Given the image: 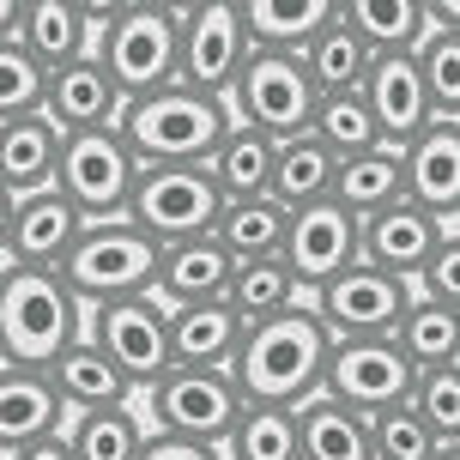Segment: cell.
Returning <instances> with one entry per match:
<instances>
[{
  "label": "cell",
  "mask_w": 460,
  "mask_h": 460,
  "mask_svg": "<svg viewBox=\"0 0 460 460\" xmlns=\"http://www.w3.org/2000/svg\"><path fill=\"white\" fill-rule=\"evenodd\" d=\"M327 364H333V333L303 303V309L279 315V322L249 327L230 376H236L249 406H291L297 412V406H309L327 388Z\"/></svg>",
  "instance_id": "1"
},
{
  "label": "cell",
  "mask_w": 460,
  "mask_h": 460,
  "mask_svg": "<svg viewBox=\"0 0 460 460\" xmlns=\"http://www.w3.org/2000/svg\"><path fill=\"white\" fill-rule=\"evenodd\" d=\"M85 303L67 291V279L49 267H13L0 291V358L6 369H49L67 358V345L85 340Z\"/></svg>",
  "instance_id": "2"
},
{
  "label": "cell",
  "mask_w": 460,
  "mask_h": 460,
  "mask_svg": "<svg viewBox=\"0 0 460 460\" xmlns=\"http://www.w3.org/2000/svg\"><path fill=\"white\" fill-rule=\"evenodd\" d=\"M92 24H97L92 55L115 79L121 103L176 85V73H182V6H164V0L92 6Z\"/></svg>",
  "instance_id": "3"
},
{
  "label": "cell",
  "mask_w": 460,
  "mask_h": 460,
  "mask_svg": "<svg viewBox=\"0 0 460 460\" xmlns=\"http://www.w3.org/2000/svg\"><path fill=\"white\" fill-rule=\"evenodd\" d=\"M121 139L134 146L139 164H207L225 134L236 128L225 97H200L188 85H164L152 97L121 103Z\"/></svg>",
  "instance_id": "4"
},
{
  "label": "cell",
  "mask_w": 460,
  "mask_h": 460,
  "mask_svg": "<svg viewBox=\"0 0 460 460\" xmlns=\"http://www.w3.org/2000/svg\"><path fill=\"white\" fill-rule=\"evenodd\" d=\"M158 254L164 249L146 230H134L128 218H110V225H85V236L61 261V279L85 309H103V303L158 291Z\"/></svg>",
  "instance_id": "5"
},
{
  "label": "cell",
  "mask_w": 460,
  "mask_h": 460,
  "mask_svg": "<svg viewBox=\"0 0 460 460\" xmlns=\"http://www.w3.org/2000/svg\"><path fill=\"white\" fill-rule=\"evenodd\" d=\"M218 218H225V194L207 176V164H146L139 170V188L128 200V225L146 230L158 249L212 236Z\"/></svg>",
  "instance_id": "6"
},
{
  "label": "cell",
  "mask_w": 460,
  "mask_h": 460,
  "mask_svg": "<svg viewBox=\"0 0 460 460\" xmlns=\"http://www.w3.org/2000/svg\"><path fill=\"white\" fill-rule=\"evenodd\" d=\"M134 146L121 139V128H103V134H73L61 139V170H55V188L67 194V207L85 218V225H110V218H128V200L139 188Z\"/></svg>",
  "instance_id": "7"
},
{
  "label": "cell",
  "mask_w": 460,
  "mask_h": 460,
  "mask_svg": "<svg viewBox=\"0 0 460 460\" xmlns=\"http://www.w3.org/2000/svg\"><path fill=\"white\" fill-rule=\"evenodd\" d=\"M243 412H249V400H243L230 369H170L158 388H146L152 430L182 442H207V448H225L230 430L243 424Z\"/></svg>",
  "instance_id": "8"
},
{
  "label": "cell",
  "mask_w": 460,
  "mask_h": 460,
  "mask_svg": "<svg viewBox=\"0 0 460 460\" xmlns=\"http://www.w3.org/2000/svg\"><path fill=\"white\" fill-rule=\"evenodd\" d=\"M315 103H322V92L309 85L303 55H261V49L249 55V67H243L236 92H230L236 128H254V134H267L273 146L309 134Z\"/></svg>",
  "instance_id": "9"
},
{
  "label": "cell",
  "mask_w": 460,
  "mask_h": 460,
  "mask_svg": "<svg viewBox=\"0 0 460 460\" xmlns=\"http://www.w3.org/2000/svg\"><path fill=\"white\" fill-rule=\"evenodd\" d=\"M85 333L115 358V369L134 382V394L158 388L164 376L176 369V358H170V303H164L158 291L92 309V327H85Z\"/></svg>",
  "instance_id": "10"
},
{
  "label": "cell",
  "mask_w": 460,
  "mask_h": 460,
  "mask_svg": "<svg viewBox=\"0 0 460 460\" xmlns=\"http://www.w3.org/2000/svg\"><path fill=\"white\" fill-rule=\"evenodd\" d=\"M412 297H418L412 285H400V279H388L382 267L358 261V267H345L333 285H322V291L309 297V309L322 315L333 345L340 340H394L400 322H406V309H412Z\"/></svg>",
  "instance_id": "11"
},
{
  "label": "cell",
  "mask_w": 460,
  "mask_h": 460,
  "mask_svg": "<svg viewBox=\"0 0 460 460\" xmlns=\"http://www.w3.org/2000/svg\"><path fill=\"white\" fill-rule=\"evenodd\" d=\"M249 31H243V13L236 0H200V6H182V73L176 85L200 97H225L236 92V79L249 67Z\"/></svg>",
  "instance_id": "12"
},
{
  "label": "cell",
  "mask_w": 460,
  "mask_h": 460,
  "mask_svg": "<svg viewBox=\"0 0 460 460\" xmlns=\"http://www.w3.org/2000/svg\"><path fill=\"white\" fill-rule=\"evenodd\" d=\"M418 388V369L406 364V351L394 340H340L333 345V364H327V400H340L351 412H388V406H406Z\"/></svg>",
  "instance_id": "13"
},
{
  "label": "cell",
  "mask_w": 460,
  "mask_h": 460,
  "mask_svg": "<svg viewBox=\"0 0 460 460\" xmlns=\"http://www.w3.org/2000/svg\"><path fill=\"white\" fill-rule=\"evenodd\" d=\"M364 261V218H351L340 200H322L309 212H291V236H285V267L297 273L303 297H315L322 285Z\"/></svg>",
  "instance_id": "14"
},
{
  "label": "cell",
  "mask_w": 460,
  "mask_h": 460,
  "mask_svg": "<svg viewBox=\"0 0 460 460\" xmlns=\"http://www.w3.org/2000/svg\"><path fill=\"white\" fill-rule=\"evenodd\" d=\"M448 230H455V225H442V218H430L424 207L400 200V207L364 218V261L418 291V279H424V267L437 261V249H442Z\"/></svg>",
  "instance_id": "15"
},
{
  "label": "cell",
  "mask_w": 460,
  "mask_h": 460,
  "mask_svg": "<svg viewBox=\"0 0 460 460\" xmlns=\"http://www.w3.org/2000/svg\"><path fill=\"white\" fill-rule=\"evenodd\" d=\"M364 103L382 128V146L406 152L418 134H430V92H424V73H418V55H382L364 79Z\"/></svg>",
  "instance_id": "16"
},
{
  "label": "cell",
  "mask_w": 460,
  "mask_h": 460,
  "mask_svg": "<svg viewBox=\"0 0 460 460\" xmlns=\"http://www.w3.org/2000/svg\"><path fill=\"white\" fill-rule=\"evenodd\" d=\"M79 236H85V218L67 207L61 188H43V194H24L19 207H13L6 261L13 267H49V273H61V261L73 254Z\"/></svg>",
  "instance_id": "17"
},
{
  "label": "cell",
  "mask_w": 460,
  "mask_h": 460,
  "mask_svg": "<svg viewBox=\"0 0 460 460\" xmlns=\"http://www.w3.org/2000/svg\"><path fill=\"white\" fill-rule=\"evenodd\" d=\"M43 115L55 121V134L73 139V134H103L121 121V92L115 79L103 73L97 55L73 61V67H55L49 73V92H43Z\"/></svg>",
  "instance_id": "18"
},
{
  "label": "cell",
  "mask_w": 460,
  "mask_h": 460,
  "mask_svg": "<svg viewBox=\"0 0 460 460\" xmlns=\"http://www.w3.org/2000/svg\"><path fill=\"white\" fill-rule=\"evenodd\" d=\"M61 430H67V406L55 382L37 369H0V460L24 455Z\"/></svg>",
  "instance_id": "19"
},
{
  "label": "cell",
  "mask_w": 460,
  "mask_h": 460,
  "mask_svg": "<svg viewBox=\"0 0 460 460\" xmlns=\"http://www.w3.org/2000/svg\"><path fill=\"white\" fill-rule=\"evenodd\" d=\"M406 200L460 225V121H430V134L406 146Z\"/></svg>",
  "instance_id": "20"
},
{
  "label": "cell",
  "mask_w": 460,
  "mask_h": 460,
  "mask_svg": "<svg viewBox=\"0 0 460 460\" xmlns=\"http://www.w3.org/2000/svg\"><path fill=\"white\" fill-rule=\"evenodd\" d=\"M19 49L37 61L43 73L73 67L97 49V24L92 6L79 0H24V19H19Z\"/></svg>",
  "instance_id": "21"
},
{
  "label": "cell",
  "mask_w": 460,
  "mask_h": 460,
  "mask_svg": "<svg viewBox=\"0 0 460 460\" xmlns=\"http://www.w3.org/2000/svg\"><path fill=\"white\" fill-rule=\"evenodd\" d=\"M243 315L230 303H188L170 309V358L176 369H230L243 351Z\"/></svg>",
  "instance_id": "22"
},
{
  "label": "cell",
  "mask_w": 460,
  "mask_h": 460,
  "mask_svg": "<svg viewBox=\"0 0 460 460\" xmlns=\"http://www.w3.org/2000/svg\"><path fill=\"white\" fill-rule=\"evenodd\" d=\"M49 382H55V394H61L67 418L110 412V406H128V400H134V382L115 369V358L92 340V333H85L79 345H67V358L49 369Z\"/></svg>",
  "instance_id": "23"
},
{
  "label": "cell",
  "mask_w": 460,
  "mask_h": 460,
  "mask_svg": "<svg viewBox=\"0 0 460 460\" xmlns=\"http://www.w3.org/2000/svg\"><path fill=\"white\" fill-rule=\"evenodd\" d=\"M230 273H236V261L218 249V236H194V243H176V249L158 254V297L170 303V309L225 303L230 297Z\"/></svg>",
  "instance_id": "24"
},
{
  "label": "cell",
  "mask_w": 460,
  "mask_h": 460,
  "mask_svg": "<svg viewBox=\"0 0 460 460\" xmlns=\"http://www.w3.org/2000/svg\"><path fill=\"white\" fill-rule=\"evenodd\" d=\"M55 170H61V134H55L49 115L0 121V188H6L13 200L55 188Z\"/></svg>",
  "instance_id": "25"
},
{
  "label": "cell",
  "mask_w": 460,
  "mask_h": 460,
  "mask_svg": "<svg viewBox=\"0 0 460 460\" xmlns=\"http://www.w3.org/2000/svg\"><path fill=\"white\" fill-rule=\"evenodd\" d=\"M340 0H236L249 49L261 55H309V43L333 24Z\"/></svg>",
  "instance_id": "26"
},
{
  "label": "cell",
  "mask_w": 460,
  "mask_h": 460,
  "mask_svg": "<svg viewBox=\"0 0 460 460\" xmlns=\"http://www.w3.org/2000/svg\"><path fill=\"white\" fill-rule=\"evenodd\" d=\"M340 19L358 31V43L382 55H418L430 37V0H340Z\"/></svg>",
  "instance_id": "27"
},
{
  "label": "cell",
  "mask_w": 460,
  "mask_h": 460,
  "mask_svg": "<svg viewBox=\"0 0 460 460\" xmlns=\"http://www.w3.org/2000/svg\"><path fill=\"white\" fill-rule=\"evenodd\" d=\"M273 170H279V146L254 128H230L225 146L207 158V176L218 182V194L230 200H267L273 194Z\"/></svg>",
  "instance_id": "28"
},
{
  "label": "cell",
  "mask_w": 460,
  "mask_h": 460,
  "mask_svg": "<svg viewBox=\"0 0 460 460\" xmlns=\"http://www.w3.org/2000/svg\"><path fill=\"white\" fill-rule=\"evenodd\" d=\"M333 188H340V158L327 152L315 134H297L279 146V170H273V200L291 212H309L333 200Z\"/></svg>",
  "instance_id": "29"
},
{
  "label": "cell",
  "mask_w": 460,
  "mask_h": 460,
  "mask_svg": "<svg viewBox=\"0 0 460 460\" xmlns=\"http://www.w3.org/2000/svg\"><path fill=\"white\" fill-rule=\"evenodd\" d=\"M333 200H340L351 218H376V212L400 207V200H406V152L376 146V152H364V158H345Z\"/></svg>",
  "instance_id": "30"
},
{
  "label": "cell",
  "mask_w": 460,
  "mask_h": 460,
  "mask_svg": "<svg viewBox=\"0 0 460 460\" xmlns=\"http://www.w3.org/2000/svg\"><path fill=\"white\" fill-rule=\"evenodd\" d=\"M212 236H218V249L236 267L243 261H279L285 254V236H291V207H279L273 194L267 200H230Z\"/></svg>",
  "instance_id": "31"
},
{
  "label": "cell",
  "mask_w": 460,
  "mask_h": 460,
  "mask_svg": "<svg viewBox=\"0 0 460 460\" xmlns=\"http://www.w3.org/2000/svg\"><path fill=\"white\" fill-rule=\"evenodd\" d=\"M297 430H303V460H376L369 442V418L315 394L309 406H297Z\"/></svg>",
  "instance_id": "32"
},
{
  "label": "cell",
  "mask_w": 460,
  "mask_h": 460,
  "mask_svg": "<svg viewBox=\"0 0 460 460\" xmlns=\"http://www.w3.org/2000/svg\"><path fill=\"white\" fill-rule=\"evenodd\" d=\"M230 309L243 315V327H261V322H279V315H291V309H303V285L297 273L285 267V254L279 261H243L236 273H230Z\"/></svg>",
  "instance_id": "33"
},
{
  "label": "cell",
  "mask_w": 460,
  "mask_h": 460,
  "mask_svg": "<svg viewBox=\"0 0 460 460\" xmlns=\"http://www.w3.org/2000/svg\"><path fill=\"white\" fill-rule=\"evenodd\" d=\"M303 67H309V85H315L322 97H351V92H364L376 55L358 43V31H351V24L340 19V6H333V24H327L315 43H309Z\"/></svg>",
  "instance_id": "34"
},
{
  "label": "cell",
  "mask_w": 460,
  "mask_h": 460,
  "mask_svg": "<svg viewBox=\"0 0 460 460\" xmlns=\"http://www.w3.org/2000/svg\"><path fill=\"white\" fill-rule=\"evenodd\" d=\"M394 345L406 351V364H412L418 376H424V369L460 364V309H448V303L418 291L412 309H406V322H400V333H394Z\"/></svg>",
  "instance_id": "35"
},
{
  "label": "cell",
  "mask_w": 460,
  "mask_h": 460,
  "mask_svg": "<svg viewBox=\"0 0 460 460\" xmlns=\"http://www.w3.org/2000/svg\"><path fill=\"white\" fill-rule=\"evenodd\" d=\"M225 460H303V430L291 406H249L230 430Z\"/></svg>",
  "instance_id": "36"
},
{
  "label": "cell",
  "mask_w": 460,
  "mask_h": 460,
  "mask_svg": "<svg viewBox=\"0 0 460 460\" xmlns=\"http://www.w3.org/2000/svg\"><path fill=\"white\" fill-rule=\"evenodd\" d=\"M146 424H139L134 406H110V412H85V418H67V442L79 460H139L146 448Z\"/></svg>",
  "instance_id": "37"
},
{
  "label": "cell",
  "mask_w": 460,
  "mask_h": 460,
  "mask_svg": "<svg viewBox=\"0 0 460 460\" xmlns=\"http://www.w3.org/2000/svg\"><path fill=\"white\" fill-rule=\"evenodd\" d=\"M309 134L322 139L333 158H364V152H376L382 146V128H376V115H369L364 92H351V97H322L315 103V121H309Z\"/></svg>",
  "instance_id": "38"
},
{
  "label": "cell",
  "mask_w": 460,
  "mask_h": 460,
  "mask_svg": "<svg viewBox=\"0 0 460 460\" xmlns=\"http://www.w3.org/2000/svg\"><path fill=\"white\" fill-rule=\"evenodd\" d=\"M418 73H424V92H430V110L437 121H460V37L455 31H437L418 49Z\"/></svg>",
  "instance_id": "39"
},
{
  "label": "cell",
  "mask_w": 460,
  "mask_h": 460,
  "mask_svg": "<svg viewBox=\"0 0 460 460\" xmlns=\"http://www.w3.org/2000/svg\"><path fill=\"white\" fill-rule=\"evenodd\" d=\"M369 442H376V460H437V448H442L430 437V424L412 412V400L369 418Z\"/></svg>",
  "instance_id": "40"
},
{
  "label": "cell",
  "mask_w": 460,
  "mask_h": 460,
  "mask_svg": "<svg viewBox=\"0 0 460 460\" xmlns=\"http://www.w3.org/2000/svg\"><path fill=\"white\" fill-rule=\"evenodd\" d=\"M43 92H49V73L19 43H0V121L43 115Z\"/></svg>",
  "instance_id": "41"
},
{
  "label": "cell",
  "mask_w": 460,
  "mask_h": 460,
  "mask_svg": "<svg viewBox=\"0 0 460 460\" xmlns=\"http://www.w3.org/2000/svg\"><path fill=\"white\" fill-rule=\"evenodd\" d=\"M412 412L430 424V437H437V442H460V364L424 369V376H418Z\"/></svg>",
  "instance_id": "42"
},
{
  "label": "cell",
  "mask_w": 460,
  "mask_h": 460,
  "mask_svg": "<svg viewBox=\"0 0 460 460\" xmlns=\"http://www.w3.org/2000/svg\"><path fill=\"white\" fill-rule=\"evenodd\" d=\"M418 291H424V297H437V303H448V309H460V225L442 236V249H437V261L424 267Z\"/></svg>",
  "instance_id": "43"
},
{
  "label": "cell",
  "mask_w": 460,
  "mask_h": 460,
  "mask_svg": "<svg viewBox=\"0 0 460 460\" xmlns=\"http://www.w3.org/2000/svg\"><path fill=\"white\" fill-rule=\"evenodd\" d=\"M139 460H225V448H207V442H182V437L152 430L146 448H139Z\"/></svg>",
  "instance_id": "44"
},
{
  "label": "cell",
  "mask_w": 460,
  "mask_h": 460,
  "mask_svg": "<svg viewBox=\"0 0 460 460\" xmlns=\"http://www.w3.org/2000/svg\"><path fill=\"white\" fill-rule=\"evenodd\" d=\"M13 460H79V455H73V442H67V430H61V437H49V442H37V448H24V455H13Z\"/></svg>",
  "instance_id": "45"
},
{
  "label": "cell",
  "mask_w": 460,
  "mask_h": 460,
  "mask_svg": "<svg viewBox=\"0 0 460 460\" xmlns=\"http://www.w3.org/2000/svg\"><path fill=\"white\" fill-rule=\"evenodd\" d=\"M19 19H24V0H0V43H19Z\"/></svg>",
  "instance_id": "46"
},
{
  "label": "cell",
  "mask_w": 460,
  "mask_h": 460,
  "mask_svg": "<svg viewBox=\"0 0 460 460\" xmlns=\"http://www.w3.org/2000/svg\"><path fill=\"white\" fill-rule=\"evenodd\" d=\"M430 24H437V31H455V37H460V6H455V0H430Z\"/></svg>",
  "instance_id": "47"
},
{
  "label": "cell",
  "mask_w": 460,
  "mask_h": 460,
  "mask_svg": "<svg viewBox=\"0 0 460 460\" xmlns=\"http://www.w3.org/2000/svg\"><path fill=\"white\" fill-rule=\"evenodd\" d=\"M13 207H19V200H13V194L0 188V254H6V230H13Z\"/></svg>",
  "instance_id": "48"
},
{
  "label": "cell",
  "mask_w": 460,
  "mask_h": 460,
  "mask_svg": "<svg viewBox=\"0 0 460 460\" xmlns=\"http://www.w3.org/2000/svg\"><path fill=\"white\" fill-rule=\"evenodd\" d=\"M437 460H460V442H442V448H437Z\"/></svg>",
  "instance_id": "49"
},
{
  "label": "cell",
  "mask_w": 460,
  "mask_h": 460,
  "mask_svg": "<svg viewBox=\"0 0 460 460\" xmlns=\"http://www.w3.org/2000/svg\"><path fill=\"white\" fill-rule=\"evenodd\" d=\"M6 273H13V261H6V254H0V291H6Z\"/></svg>",
  "instance_id": "50"
},
{
  "label": "cell",
  "mask_w": 460,
  "mask_h": 460,
  "mask_svg": "<svg viewBox=\"0 0 460 460\" xmlns=\"http://www.w3.org/2000/svg\"><path fill=\"white\" fill-rule=\"evenodd\" d=\"M0 369H6V358H0Z\"/></svg>",
  "instance_id": "51"
}]
</instances>
